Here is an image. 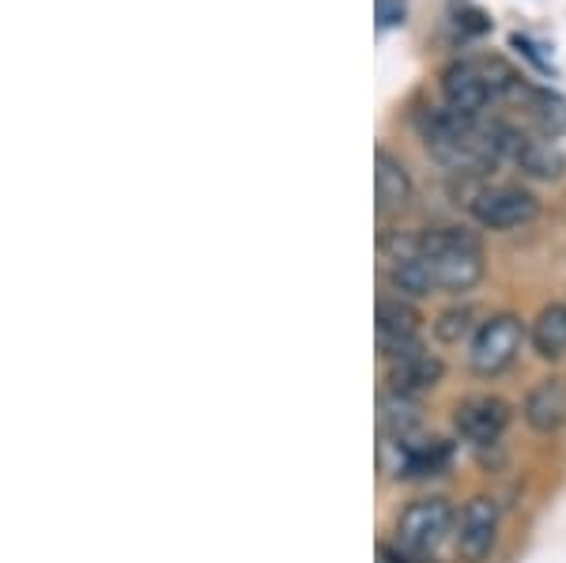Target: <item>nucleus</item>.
Here are the masks:
<instances>
[{"instance_id": "nucleus-14", "label": "nucleus", "mask_w": 566, "mask_h": 563, "mask_svg": "<svg viewBox=\"0 0 566 563\" xmlns=\"http://www.w3.org/2000/svg\"><path fill=\"white\" fill-rule=\"evenodd\" d=\"M528 103H533L536 122H541V129L547 136H559L566 129V98L563 95H555V91H547V87H533L528 91Z\"/></svg>"}, {"instance_id": "nucleus-4", "label": "nucleus", "mask_w": 566, "mask_h": 563, "mask_svg": "<svg viewBox=\"0 0 566 563\" xmlns=\"http://www.w3.org/2000/svg\"><path fill=\"white\" fill-rule=\"evenodd\" d=\"M453 533V507L442 496H427L405 507L397 519V541L412 556H427Z\"/></svg>"}, {"instance_id": "nucleus-13", "label": "nucleus", "mask_w": 566, "mask_h": 563, "mask_svg": "<svg viewBox=\"0 0 566 563\" xmlns=\"http://www.w3.org/2000/svg\"><path fill=\"white\" fill-rule=\"evenodd\" d=\"M528 344L541 359H563L566 356V303H552L536 314L528 325Z\"/></svg>"}, {"instance_id": "nucleus-11", "label": "nucleus", "mask_w": 566, "mask_h": 563, "mask_svg": "<svg viewBox=\"0 0 566 563\" xmlns=\"http://www.w3.org/2000/svg\"><path fill=\"white\" fill-rule=\"evenodd\" d=\"M525 424L541 435H555L566 428V383L563 378H544L541 386L528 389L525 397Z\"/></svg>"}, {"instance_id": "nucleus-15", "label": "nucleus", "mask_w": 566, "mask_h": 563, "mask_svg": "<svg viewBox=\"0 0 566 563\" xmlns=\"http://www.w3.org/2000/svg\"><path fill=\"white\" fill-rule=\"evenodd\" d=\"M476 330H480V325H472L469 306H453V311L438 314V322H434V337L442 344H461L469 333H476Z\"/></svg>"}, {"instance_id": "nucleus-8", "label": "nucleus", "mask_w": 566, "mask_h": 563, "mask_svg": "<svg viewBox=\"0 0 566 563\" xmlns=\"http://www.w3.org/2000/svg\"><path fill=\"white\" fill-rule=\"evenodd\" d=\"M495 140H499L502 159H514L525 175H533V178H559L563 175L566 159L555 144L536 140V136H528V133H517V129H510V125H495Z\"/></svg>"}, {"instance_id": "nucleus-2", "label": "nucleus", "mask_w": 566, "mask_h": 563, "mask_svg": "<svg viewBox=\"0 0 566 563\" xmlns=\"http://www.w3.org/2000/svg\"><path fill=\"white\" fill-rule=\"evenodd\" d=\"M528 341V330L522 317L514 314H495L472 333V344H469V367L476 371L483 378H495L510 363L517 359L522 344Z\"/></svg>"}, {"instance_id": "nucleus-3", "label": "nucleus", "mask_w": 566, "mask_h": 563, "mask_svg": "<svg viewBox=\"0 0 566 563\" xmlns=\"http://www.w3.org/2000/svg\"><path fill=\"white\" fill-rule=\"evenodd\" d=\"M469 212H472V220L480 227H488V231H514V227H525L536 220L541 201H536V194H528L525 186L502 181V186L476 189V197L469 201Z\"/></svg>"}, {"instance_id": "nucleus-1", "label": "nucleus", "mask_w": 566, "mask_h": 563, "mask_svg": "<svg viewBox=\"0 0 566 563\" xmlns=\"http://www.w3.org/2000/svg\"><path fill=\"white\" fill-rule=\"evenodd\" d=\"M419 258L431 272L434 292H472L483 280V247L469 227H434L416 242Z\"/></svg>"}, {"instance_id": "nucleus-16", "label": "nucleus", "mask_w": 566, "mask_h": 563, "mask_svg": "<svg viewBox=\"0 0 566 563\" xmlns=\"http://www.w3.org/2000/svg\"><path fill=\"white\" fill-rule=\"evenodd\" d=\"M374 12H378V27L389 31V27H400L408 15V0H374Z\"/></svg>"}, {"instance_id": "nucleus-10", "label": "nucleus", "mask_w": 566, "mask_h": 563, "mask_svg": "<svg viewBox=\"0 0 566 563\" xmlns=\"http://www.w3.org/2000/svg\"><path fill=\"white\" fill-rule=\"evenodd\" d=\"M374 197H378V216L405 212L408 201H412L408 167L397 156H389L386 148L374 152Z\"/></svg>"}, {"instance_id": "nucleus-12", "label": "nucleus", "mask_w": 566, "mask_h": 563, "mask_svg": "<svg viewBox=\"0 0 566 563\" xmlns=\"http://www.w3.org/2000/svg\"><path fill=\"white\" fill-rule=\"evenodd\" d=\"M438 378H442V359L431 356L427 348H416V352H408V356L392 359L389 383H392V394H400V397L427 394V389L438 386Z\"/></svg>"}, {"instance_id": "nucleus-5", "label": "nucleus", "mask_w": 566, "mask_h": 563, "mask_svg": "<svg viewBox=\"0 0 566 563\" xmlns=\"http://www.w3.org/2000/svg\"><path fill=\"white\" fill-rule=\"evenodd\" d=\"M458 552L464 563H483L499 541V503L491 496H472L458 519Z\"/></svg>"}, {"instance_id": "nucleus-9", "label": "nucleus", "mask_w": 566, "mask_h": 563, "mask_svg": "<svg viewBox=\"0 0 566 563\" xmlns=\"http://www.w3.org/2000/svg\"><path fill=\"white\" fill-rule=\"evenodd\" d=\"M442 95H446V106L464 117H480L483 106L495 98L476 61H453V65L442 72Z\"/></svg>"}, {"instance_id": "nucleus-7", "label": "nucleus", "mask_w": 566, "mask_h": 563, "mask_svg": "<svg viewBox=\"0 0 566 563\" xmlns=\"http://www.w3.org/2000/svg\"><path fill=\"white\" fill-rule=\"evenodd\" d=\"M419 311L408 303L405 295H386L378 299V348L386 352L389 359H400L408 352L423 348L419 344Z\"/></svg>"}, {"instance_id": "nucleus-6", "label": "nucleus", "mask_w": 566, "mask_h": 563, "mask_svg": "<svg viewBox=\"0 0 566 563\" xmlns=\"http://www.w3.org/2000/svg\"><path fill=\"white\" fill-rule=\"evenodd\" d=\"M506 424H510V405L495 394L464 397V402L453 408V428H458L461 439H469L472 447L499 442Z\"/></svg>"}]
</instances>
